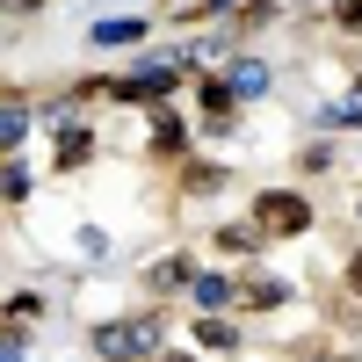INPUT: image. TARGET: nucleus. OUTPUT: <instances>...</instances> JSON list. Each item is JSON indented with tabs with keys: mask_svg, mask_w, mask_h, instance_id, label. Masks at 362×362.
<instances>
[{
	"mask_svg": "<svg viewBox=\"0 0 362 362\" xmlns=\"http://www.w3.org/2000/svg\"><path fill=\"white\" fill-rule=\"evenodd\" d=\"M102 355H116V362L153 355V326H109V334H102Z\"/></svg>",
	"mask_w": 362,
	"mask_h": 362,
	"instance_id": "nucleus-2",
	"label": "nucleus"
},
{
	"mask_svg": "<svg viewBox=\"0 0 362 362\" xmlns=\"http://www.w3.org/2000/svg\"><path fill=\"white\" fill-rule=\"evenodd\" d=\"M355 297H362V261H355Z\"/></svg>",
	"mask_w": 362,
	"mask_h": 362,
	"instance_id": "nucleus-11",
	"label": "nucleus"
},
{
	"mask_svg": "<svg viewBox=\"0 0 362 362\" xmlns=\"http://www.w3.org/2000/svg\"><path fill=\"white\" fill-rule=\"evenodd\" d=\"M153 145H160V153H174V145H181V124H174V116H160V131H153Z\"/></svg>",
	"mask_w": 362,
	"mask_h": 362,
	"instance_id": "nucleus-10",
	"label": "nucleus"
},
{
	"mask_svg": "<svg viewBox=\"0 0 362 362\" xmlns=\"http://www.w3.org/2000/svg\"><path fill=\"white\" fill-rule=\"evenodd\" d=\"M225 87H232V95H261L268 73H261V66H232V80H225Z\"/></svg>",
	"mask_w": 362,
	"mask_h": 362,
	"instance_id": "nucleus-5",
	"label": "nucleus"
},
{
	"mask_svg": "<svg viewBox=\"0 0 362 362\" xmlns=\"http://www.w3.org/2000/svg\"><path fill=\"white\" fill-rule=\"evenodd\" d=\"M87 160V131H66V138H58V167H80Z\"/></svg>",
	"mask_w": 362,
	"mask_h": 362,
	"instance_id": "nucleus-6",
	"label": "nucleus"
},
{
	"mask_svg": "<svg viewBox=\"0 0 362 362\" xmlns=\"http://www.w3.org/2000/svg\"><path fill=\"white\" fill-rule=\"evenodd\" d=\"M254 210H261V225H268V232H305V218H312L305 196H261Z\"/></svg>",
	"mask_w": 362,
	"mask_h": 362,
	"instance_id": "nucleus-1",
	"label": "nucleus"
},
{
	"mask_svg": "<svg viewBox=\"0 0 362 362\" xmlns=\"http://www.w3.org/2000/svg\"><path fill=\"white\" fill-rule=\"evenodd\" d=\"M145 37V22H102L95 29V44H138Z\"/></svg>",
	"mask_w": 362,
	"mask_h": 362,
	"instance_id": "nucleus-4",
	"label": "nucleus"
},
{
	"mask_svg": "<svg viewBox=\"0 0 362 362\" xmlns=\"http://www.w3.org/2000/svg\"><path fill=\"white\" fill-rule=\"evenodd\" d=\"M196 334H203V348H232V341H239V334H232V326H225V319H203V326H196Z\"/></svg>",
	"mask_w": 362,
	"mask_h": 362,
	"instance_id": "nucleus-8",
	"label": "nucleus"
},
{
	"mask_svg": "<svg viewBox=\"0 0 362 362\" xmlns=\"http://www.w3.org/2000/svg\"><path fill=\"white\" fill-rule=\"evenodd\" d=\"M167 362H189V355H167Z\"/></svg>",
	"mask_w": 362,
	"mask_h": 362,
	"instance_id": "nucleus-12",
	"label": "nucleus"
},
{
	"mask_svg": "<svg viewBox=\"0 0 362 362\" xmlns=\"http://www.w3.org/2000/svg\"><path fill=\"white\" fill-rule=\"evenodd\" d=\"M22 131H29V116H22V109H0V145H15Z\"/></svg>",
	"mask_w": 362,
	"mask_h": 362,
	"instance_id": "nucleus-9",
	"label": "nucleus"
},
{
	"mask_svg": "<svg viewBox=\"0 0 362 362\" xmlns=\"http://www.w3.org/2000/svg\"><path fill=\"white\" fill-rule=\"evenodd\" d=\"M225 297H232L225 276H196V305H225Z\"/></svg>",
	"mask_w": 362,
	"mask_h": 362,
	"instance_id": "nucleus-7",
	"label": "nucleus"
},
{
	"mask_svg": "<svg viewBox=\"0 0 362 362\" xmlns=\"http://www.w3.org/2000/svg\"><path fill=\"white\" fill-rule=\"evenodd\" d=\"M167 87H174V73H138V80H124V102H145V95H167Z\"/></svg>",
	"mask_w": 362,
	"mask_h": 362,
	"instance_id": "nucleus-3",
	"label": "nucleus"
}]
</instances>
